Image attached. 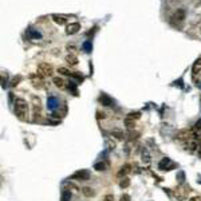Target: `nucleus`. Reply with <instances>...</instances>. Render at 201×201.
Instances as JSON below:
<instances>
[{
  "label": "nucleus",
  "instance_id": "f3484780",
  "mask_svg": "<svg viewBox=\"0 0 201 201\" xmlns=\"http://www.w3.org/2000/svg\"><path fill=\"white\" fill-rule=\"evenodd\" d=\"M70 200H71V192L70 190H63L60 201H70Z\"/></svg>",
  "mask_w": 201,
  "mask_h": 201
},
{
  "label": "nucleus",
  "instance_id": "0eeeda50",
  "mask_svg": "<svg viewBox=\"0 0 201 201\" xmlns=\"http://www.w3.org/2000/svg\"><path fill=\"white\" fill-rule=\"evenodd\" d=\"M31 83H32V86H34L35 89H42V87L44 86L43 79L39 78V77H36V75H32V77H31Z\"/></svg>",
  "mask_w": 201,
  "mask_h": 201
},
{
  "label": "nucleus",
  "instance_id": "393cba45",
  "mask_svg": "<svg viewBox=\"0 0 201 201\" xmlns=\"http://www.w3.org/2000/svg\"><path fill=\"white\" fill-rule=\"evenodd\" d=\"M128 117H130V118H133V119H138L139 117H141V114L139 113H130Z\"/></svg>",
  "mask_w": 201,
  "mask_h": 201
},
{
  "label": "nucleus",
  "instance_id": "aec40b11",
  "mask_svg": "<svg viewBox=\"0 0 201 201\" xmlns=\"http://www.w3.org/2000/svg\"><path fill=\"white\" fill-rule=\"evenodd\" d=\"M82 47H83V50H84L86 52H90V51H91V48H93V44H91V42H90V40H86V42L83 43Z\"/></svg>",
  "mask_w": 201,
  "mask_h": 201
},
{
  "label": "nucleus",
  "instance_id": "6ab92c4d",
  "mask_svg": "<svg viewBox=\"0 0 201 201\" xmlns=\"http://www.w3.org/2000/svg\"><path fill=\"white\" fill-rule=\"evenodd\" d=\"M125 125H126V128L133 129V128L135 126V122H134V119H133V118L126 117V118H125Z\"/></svg>",
  "mask_w": 201,
  "mask_h": 201
},
{
  "label": "nucleus",
  "instance_id": "2f4dec72",
  "mask_svg": "<svg viewBox=\"0 0 201 201\" xmlns=\"http://www.w3.org/2000/svg\"><path fill=\"white\" fill-rule=\"evenodd\" d=\"M178 177H180V182H182V181H184V173L180 172V173H178Z\"/></svg>",
  "mask_w": 201,
  "mask_h": 201
},
{
  "label": "nucleus",
  "instance_id": "f257e3e1",
  "mask_svg": "<svg viewBox=\"0 0 201 201\" xmlns=\"http://www.w3.org/2000/svg\"><path fill=\"white\" fill-rule=\"evenodd\" d=\"M27 110H28V105L24 99L18 98L16 100H15V114H16L19 118L23 119L24 117H26Z\"/></svg>",
  "mask_w": 201,
  "mask_h": 201
},
{
  "label": "nucleus",
  "instance_id": "4be33fe9",
  "mask_svg": "<svg viewBox=\"0 0 201 201\" xmlns=\"http://www.w3.org/2000/svg\"><path fill=\"white\" fill-rule=\"evenodd\" d=\"M68 90H71L74 95H78L77 87H75V83H74V82H68Z\"/></svg>",
  "mask_w": 201,
  "mask_h": 201
},
{
  "label": "nucleus",
  "instance_id": "f8f14e48",
  "mask_svg": "<svg viewBox=\"0 0 201 201\" xmlns=\"http://www.w3.org/2000/svg\"><path fill=\"white\" fill-rule=\"evenodd\" d=\"M66 62L68 64H71V66H77V64H78V58L75 57V55L70 54V55H67V57H66Z\"/></svg>",
  "mask_w": 201,
  "mask_h": 201
},
{
  "label": "nucleus",
  "instance_id": "a211bd4d",
  "mask_svg": "<svg viewBox=\"0 0 201 201\" xmlns=\"http://www.w3.org/2000/svg\"><path fill=\"white\" fill-rule=\"evenodd\" d=\"M106 168H107V165L105 162H98L94 165V169L98 170V172H103V170H106Z\"/></svg>",
  "mask_w": 201,
  "mask_h": 201
},
{
  "label": "nucleus",
  "instance_id": "ddd939ff",
  "mask_svg": "<svg viewBox=\"0 0 201 201\" xmlns=\"http://www.w3.org/2000/svg\"><path fill=\"white\" fill-rule=\"evenodd\" d=\"M130 168H132V166H130L129 164L123 165V166L121 168V170L118 172V177H122V176H126V174H128V173L130 172Z\"/></svg>",
  "mask_w": 201,
  "mask_h": 201
},
{
  "label": "nucleus",
  "instance_id": "39448f33",
  "mask_svg": "<svg viewBox=\"0 0 201 201\" xmlns=\"http://www.w3.org/2000/svg\"><path fill=\"white\" fill-rule=\"evenodd\" d=\"M58 106H59V100L55 98V97H52V95H51V97L47 98V109H48V110L54 111V110L57 109Z\"/></svg>",
  "mask_w": 201,
  "mask_h": 201
},
{
  "label": "nucleus",
  "instance_id": "9d476101",
  "mask_svg": "<svg viewBox=\"0 0 201 201\" xmlns=\"http://www.w3.org/2000/svg\"><path fill=\"white\" fill-rule=\"evenodd\" d=\"M27 35H28V36L31 38V39H40V38H42V34H40L39 31H35V30L31 28V27L27 30Z\"/></svg>",
  "mask_w": 201,
  "mask_h": 201
},
{
  "label": "nucleus",
  "instance_id": "473e14b6",
  "mask_svg": "<svg viewBox=\"0 0 201 201\" xmlns=\"http://www.w3.org/2000/svg\"><path fill=\"white\" fill-rule=\"evenodd\" d=\"M197 144H198V148H201V138H198V142Z\"/></svg>",
  "mask_w": 201,
  "mask_h": 201
},
{
  "label": "nucleus",
  "instance_id": "2eb2a0df",
  "mask_svg": "<svg viewBox=\"0 0 201 201\" xmlns=\"http://www.w3.org/2000/svg\"><path fill=\"white\" fill-rule=\"evenodd\" d=\"M82 193L86 196V197H93V196L95 194V192H94V189H91V188H89V187H84L83 189H82Z\"/></svg>",
  "mask_w": 201,
  "mask_h": 201
},
{
  "label": "nucleus",
  "instance_id": "1a4fd4ad",
  "mask_svg": "<svg viewBox=\"0 0 201 201\" xmlns=\"http://www.w3.org/2000/svg\"><path fill=\"white\" fill-rule=\"evenodd\" d=\"M173 19L178 20V22H182V20L185 19V9H182V8L177 9V11L174 12V15H173Z\"/></svg>",
  "mask_w": 201,
  "mask_h": 201
},
{
  "label": "nucleus",
  "instance_id": "9b49d317",
  "mask_svg": "<svg viewBox=\"0 0 201 201\" xmlns=\"http://www.w3.org/2000/svg\"><path fill=\"white\" fill-rule=\"evenodd\" d=\"M51 18H52V20H54L55 23L59 24V26H63V24L66 23V18L62 16V15H57V14H54Z\"/></svg>",
  "mask_w": 201,
  "mask_h": 201
},
{
  "label": "nucleus",
  "instance_id": "412c9836",
  "mask_svg": "<svg viewBox=\"0 0 201 201\" xmlns=\"http://www.w3.org/2000/svg\"><path fill=\"white\" fill-rule=\"evenodd\" d=\"M129 185H130V180L128 177H125V178L121 180V182H119V187L121 188H128Z\"/></svg>",
  "mask_w": 201,
  "mask_h": 201
},
{
  "label": "nucleus",
  "instance_id": "c85d7f7f",
  "mask_svg": "<svg viewBox=\"0 0 201 201\" xmlns=\"http://www.w3.org/2000/svg\"><path fill=\"white\" fill-rule=\"evenodd\" d=\"M19 80H20V77H18V78H15V79L12 80L11 86H12V87H15V86H16V84H18V82H19Z\"/></svg>",
  "mask_w": 201,
  "mask_h": 201
},
{
  "label": "nucleus",
  "instance_id": "20e7f679",
  "mask_svg": "<svg viewBox=\"0 0 201 201\" xmlns=\"http://www.w3.org/2000/svg\"><path fill=\"white\" fill-rule=\"evenodd\" d=\"M174 166H176V164L170 158H162L160 161V164H158V168L161 170H170V169H173Z\"/></svg>",
  "mask_w": 201,
  "mask_h": 201
},
{
  "label": "nucleus",
  "instance_id": "6e6552de",
  "mask_svg": "<svg viewBox=\"0 0 201 201\" xmlns=\"http://www.w3.org/2000/svg\"><path fill=\"white\" fill-rule=\"evenodd\" d=\"M99 102L103 105V106H111L113 105V100H111V98L110 97H107L106 94H102L99 97Z\"/></svg>",
  "mask_w": 201,
  "mask_h": 201
},
{
  "label": "nucleus",
  "instance_id": "7ed1b4c3",
  "mask_svg": "<svg viewBox=\"0 0 201 201\" xmlns=\"http://www.w3.org/2000/svg\"><path fill=\"white\" fill-rule=\"evenodd\" d=\"M38 71H39V74L46 75V77H50V75H52L54 68H52L51 64H48V63H40L39 66H38Z\"/></svg>",
  "mask_w": 201,
  "mask_h": 201
},
{
  "label": "nucleus",
  "instance_id": "bb28decb",
  "mask_svg": "<svg viewBox=\"0 0 201 201\" xmlns=\"http://www.w3.org/2000/svg\"><path fill=\"white\" fill-rule=\"evenodd\" d=\"M103 201H114V196L113 194H106L105 196V198Z\"/></svg>",
  "mask_w": 201,
  "mask_h": 201
},
{
  "label": "nucleus",
  "instance_id": "b1692460",
  "mask_svg": "<svg viewBox=\"0 0 201 201\" xmlns=\"http://www.w3.org/2000/svg\"><path fill=\"white\" fill-rule=\"evenodd\" d=\"M106 146H107V149H110V150H111V149H114V148H115V144L113 142V141L107 139V141H106Z\"/></svg>",
  "mask_w": 201,
  "mask_h": 201
},
{
  "label": "nucleus",
  "instance_id": "c756f323",
  "mask_svg": "<svg viewBox=\"0 0 201 201\" xmlns=\"http://www.w3.org/2000/svg\"><path fill=\"white\" fill-rule=\"evenodd\" d=\"M194 128L197 129V130H201V119H198L197 122H196V125H194Z\"/></svg>",
  "mask_w": 201,
  "mask_h": 201
},
{
  "label": "nucleus",
  "instance_id": "423d86ee",
  "mask_svg": "<svg viewBox=\"0 0 201 201\" xmlns=\"http://www.w3.org/2000/svg\"><path fill=\"white\" fill-rule=\"evenodd\" d=\"M79 30H80L79 23H71V24H68V26L66 27V34L67 35H74V34H77Z\"/></svg>",
  "mask_w": 201,
  "mask_h": 201
},
{
  "label": "nucleus",
  "instance_id": "dca6fc26",
  "mask_svg": "<svg viewBox=\"0 0 201 201\" xmlns=\"http://www.w3.org/2000/svg\"><path fill=\"white\" fill-rule=\"evenodd\" d=\"M201 73V59L200 60H196V63L193 64V74L197 75Z\"/></svg>",
  "mask_w": 201,
  "mask_h": 201
},
{
  "label": "nucleus",
  "instance_id": "4468645a",
  "mask_svg": "<svg viewBox=\"0 0 201 201\" xmlns=\"http://www.w3.org/2000/svg\"><path fill=\"white\" fill-rule=\"evenodd\" d=\"M52 82H54L55 86L59 87V89H64V86H66V84H64V80H63L62 78H59V77L54 78V79H52Z\"/></svg>",
  "mask_w": 201,
  "mask_h": 201
},
{
  "label": "nucleus",
  "instance_id": "a878e982",
  "mask_svg": "<svg viewBox=\"0 0 201 201\" xmlns=\"http://www.w3.org/2000/svg\"><path fill=\"white\" fill-rule=\"evenodd\" d=\"M142 157H144L142 160H144L146 164H149V162H150V157H149V154H148V153H145V152H144V153H142Z\"/></svg>",
  "mask_w": 201,
  "mask_h": 201
},
{
  "label": "nucleus",
  "instance_id": "7c9ffc66",
  "mask_svg": "<svg viewBox=\"0 0 201 201\" xmlns=\"http://www.w3.org/2000/svg\"><path fill=\"white\" fill-rule=\"evenodd\" d=\"M189 201H201V197L200 196H193L192 198H189Z\"/></svg>",
  "mask_w": 201,
  "mask_h": 201
},
{
  "label": "nucleus",
  "instance_id": "cd10ccee",
  "mask_svg": "<svg viewBox=\"0 0 201 201\" xmlns=\"http://www.w3.org/2000/svg\"><path fill=\"white\" fill-rule=\"evenodd\" d=\"M119 201H130V196L129 194H122L121 196V198Z\"/></svg>",
  "mask_w": 201,
  "mask_h": 201
},
{
  "label": "nucleus",
  "instance_id": "5701e85b",
  "mask_svg": "<svg viewBox=\"0 0 201 201\" xmlns=\"http://www.w3.org/2000/svg\"><path fill=\"white\" fill-rule=\"evenodd\" d=\"M59 73L62 74V75H73V74H74V73H71L70 70L64 68V67H60V68H59Z\"/></svg>",
  "mask_w": 201,
  "mask_h": 201
},
{
  "label": "nucleus",
  "instance_id": "f03ea898",
  "mask_svg": "<svg viewBox=\"0 0 201 201\" xmlns=\"http://www.w3.org/2000/svg\"><path fill=\"white\" fill-rule=\"evenodd\" d=\"M71 180H78V181H87L90 178V172L86 169H80L78 172H75L71 177Z\"/></svg>",
  "mask_w": 201,
  "mask_h": 201
},
{
  "label": "nucleus",
  "instance_id": "72a5a7b5",
  "mask_svg": "<svg viewBox=\"0 0 201 201\" xmlns=\"http://www.w3.org/2000/svg\"><path fill=\"white\" fill-rule=\"evenodd\" d=\"M200 34H201V27H200Z\"/></svg>",
  "mask_w": 201,
  "mask_h": 201
}]
</instances>
